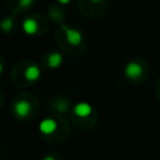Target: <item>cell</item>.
Instances as JSON below:
<instances>
[{
	"label": "cell",
	"mask_w": 160,
	"mask_h": 160,
	"mask_svg": "<svg viewBox=\"0 0 160 160\" xmlns=\"http://www.w3.org/2000/svg\"><path fill=\"white\" fill-rule=\"evenodd\" d=\"M125 75L130 79H136L142 74V66L136 61H130L125 66Z\"/></svg>",
	"instance_id": "cell-1"
},
{
	"label": "cell",
	"mask_w": 160,
	"mask_h": 160,
	"mask_svg": "<svg viewBox=\"0 0 160 160\" xmlns=\"http://www.w3.org/2000/svg\"><path fill=\"white\" fill-rule=\"evenodd\" d=\"M14 110L16 112L18 116L20 118H25L30 114L31 111V104L28 101V100H19L15 102L14 105Z\"/></svg>",
	"instance_id": "cell-2"
},
{
	"label": "cell",
	"mask_w": 160,
	"mask_h": 160,
	"mask_svg": "<svg viewBox=\"0 0 160 160\" xmlns=\"http://www.w3.org/2000/svg\"><path fill=\"white\" fill-rule=\"evenodd\" d=\"M64 30H65L66 40L69 41V44H71V45H79L82 41V35H81V32L79 30L70 29V28H66V26H64Z\"/></svg>",
	"instance_id": "cell-3"
},
{
	"label": "cell",
	"mask_w": 160,
	"mask_h": 160,
	"mask_svg": "<svg viewBox=\"0 0 160 160\" xmlns=\"http://www.w3.org/2000/svg\"><path fill=\"white\" fill-rule=\"evenodd\" d=\"M91 111H92V108L88 102H78L74 106V112L79 118H86L91 114Z\"/></svg>",
	"instance_id": "cell-4"
},
{
	"label": "cell",
	"mask_w": 160,
	"mask_h": 160,
	"mask_svg": "<svg viewBox=\"0 0 160 160\" xmlns=\"http://www.w3.org/2000/svg\"><path fill=\"white\" fill-rule=\"evenodd\" d=\"M39 129H40V131H41L42 134H51V132H54L55 129H56V122H55V120H52V119H50V118L44 119V120H41V122L39 124Z\"/></svg>",
	"instance_id": "cell-5"
},
{
	"label": "cell",
	"mask_w": 160,
	"mask_h": 160,
	"mask_svg": "<svg viewBox=\"0 0 160 160\" xmlns=\"http://www.w3.org/2000/svg\"><path fill=\"white\" fill-rule=\"evenodd\" d=\"M22 30L28 35H34L38 31V22H36V20L32 19V18L25 19L24 22H22Z\"/></svg>",
	"instance_id": "cell-6"
},
{
	"label": "cell",
	"mask_w": 160,
	"mask_h": 160,
	"mask_svg": "<svg viewBox=\"0 0 160 160\" xmlns=\"http://www.w3.org/2000/svg\"><path fill=\"white\" fill-rule=\"evenodd\" d=\"M24 74H25L26 80H29V81H36L40 78L41 71H40V69L36 65H30V66L26 68V70H25Z\"/></svg>",
	"instance_id": "cell-7"
},
{
	"label": "cell",
	"mask_w": 160,
	"mask_h": 160,
	"mask_svg": "<svg viewBox=\"0 0 160 160\" xmlns=\"http://www.w3.org/2000/svg\"><path fill=\"white\" fill-rule=\"evenodd\" d=\"M48 61H49V66L50 68H59L61 65V62H62V56H61L60 52L55 51V52L49 55V60Z\"/></svg>",
	"instance_id": "cell-8"
},
{
	"label": "cell",
	"mask_w": 160,
	"mask_h": 160,
	"mask_svg": "<svg viewBox=\"0 0 160 160\" xmlns=\"http://www.w3.org/2000/svg\"><path fill=\"white\" fill-rule=\"evenodd\" d=\"M0 28H1L2 31H9L12 28V19L11 18H8V19L2 20L1 24H0Z\"/></svg>",
	"instance_id": "cell-9"
},
{
	"label": "cell",
	"mask_w": 160,
	"mask_h": 160,
	"mask_svg": "<svg viewBox=\"0 0 160 160\" xmlns=\"http://www.w3.org/2000/svg\"><path fill=\"white\" fill-rule=\"evenodd\" d=\"M34 0H19V4L21 8H30L32 5Z\"/></svg>",
	"instance_id": "cell-10"
},
{
	"label": "cell",
	"mask_w": 160,
	"mask_h": 160,
	"mask_svg": "<svg viewBox=\"0 0 160 160\" xmlns=\"http://www.w3.org/2000/svg\"><path fill=\"white\" fill-rule=\"evenodd\" d=\"M58 2H60V4H62V5H66V4H69L70 2V0H56Z\"/></svg>",
	"instance_id": "cell-11"
},
{
	"label": "cell",
	"mask_w": 160,
	"mask_h": 160,
	"mask_svg": "<svg viewBox=\"0 0 160 160\" xmlns=\"http://www.w3.org/2000/svg\"><path fill=\"white\" fill-rule=\"evenodd\" d=\"M42 160H55V159H54L52 156H46V158H44Z\"/></svg>",
	"instance_id": "cell-12"
},
{
	"label": "cell",
	"mask_w": 160,
	"mask_h": 160,
	"mask_svg": "<svg viewBox=\"0 0 160 160\" xmlns=\"http://www.w3.org/2000/svg\"><path fill=\"white\" fill-rule=\"evenodd\" d=\"M91 1H94V2H100V1H102V0H91Z\"/></svg>",
	"instance_id": "cell-13"
},
{
	"label": "cell",
	"mask_w": 160,
	"mask_h": 160,
	"mask_svg": "<svg viewBox=\"0 0 160 160\" xmlns=\"http://www.w3.org/2000/svg\"><path fill=\"white\" fill-rule=\"evenodd\" d=\"M1 71H2V65L0 64V72H1Z\"/></svg>",
	"instance_id": "cell-14"
}]
</instances>
